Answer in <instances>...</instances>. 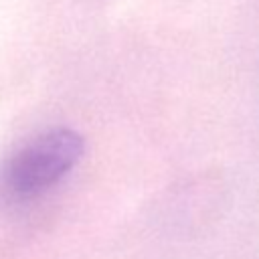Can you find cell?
Listing matches in <instances>:
<instances>
[{"mask_svg": "<svg viewBox=\"0 0 259 259\" xmlns=\"http://www.w3.org/2000/svg\"><path fill=\"white\" fill-rule=\"evenodd\" d=\"M83 138L69 127H53L22 144L0 166V196L6 200H30L63 176L83 156Z\"/></svg>", "mask_w": 259, "mask_h": 259, "instance_id": "cell-1", "label": "cell"}]
</instances>
